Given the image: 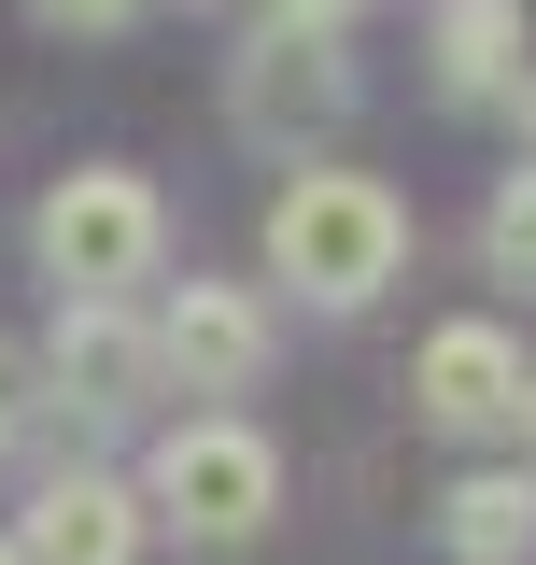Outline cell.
Wrapping results in <instances>:
<instances>
[{
  "label": "cell",
  "instance_id": "cell-1",
  "mask_svg": "<svg viewBox=\"0 0 536 565\" xmlns=\"http://www.w3.org/2000/svg\"><path fill=\"white\" fill-rule=\"evenodd\" d=\"M409 255V212L367 184V170H297L282 184V212H268V269L297 282V297H325V311H353V297H382Z\"/></svg>",
  "mask_w": 536,
  "mask_h": 565
},
{
  "label": "cell",
  "instance_id": "cell-2",
  "mask_svg": "<svg viewBox=\"0 0 536 565\" xmlns=\"http://www.w3.org/2000/svg\"><path fill=\"white\" fill-rule=\"evenodd\" d=\"M156 184L141 170H71L57 199H43V269L71 282V297H128V282H156Z\"/></svg>",
  "mask_w": 536,
  "mask_h": 565
},
{
  "label": "cell",
  "instance_id": "cell-3",
  "mask_svg": "<svg viewBox=\"0 0 536 565\" xmlns=\"http://www.w3.org/2000/svg\"><path fill=\"white\" fill-rule=\"evenodd\" d=\"M268 494H282V452H268L255 424H184L170 452H156V509L184 523V537H255L268 523Z\"/></svg>",
  "mask_w": 536,
  "mask_h": 565
},
{
  "label": "cell",
  "instance_id": "cell-4",
  "mask_svg": "<svg viewBox=\"0 0 536 565\" xmlns=\"http://www.w3.org/2000/svg\"><path fill=\"white\" fill-rule=\"evenodd\" d=\"M156 367H170L184 396H255L268 311L240 297V282H184V297H170V326H156Z\"/></svg>",
  "mask_w": 536,
  "mask_h": 565
},
{
  "label": "cell",
  "instance_id": "cell-5",
  "mask_svg": "<svg viewBox=\"0 0 536 565\" xmlns=\"http://www.w3.org/2000/svg\"><path fill=\"white\" fill-rule=\"evenodd\" d=\"M43 382L71 411H141L156 396V326H128V297H71L57 340H43Z\"/></svg>",
  "mask_w": 536,
  "mask_h": 565
},
{
  "label": "cell",
  "instance_id": "cell-6",
  "mask_svg": "<svg viewBox=\"0 0 536 565\" xmlns=\"http://www.w3.org/2000/svg\"><path fill=\"white\" fill-rule=\"evenodd\" d=\"M339 99H353L339 29H268L255 57H240V128H255V141H311V128H339Z\"/></svg>",
  "mask_w": 536,
  "mask_h": 565
},
{
  "label": "cell",
  "instance_id": "cell-7",
  "mask_svg": "<svg viewBox=\"0 0 536 565\" xmlns=\"http://www.w3.org/2000/svg\"><path fill=\"white\" fill-rule=\"evenodd\" d=\"M508 411H523L508 326H438V340H424V424H438V438H494Z\"/></svg>",
  "mask_w": 536,
  "mask_h": 565
},
{
  "label": "cell",
  "instance_id": "cell-8",
  "mask_svg": "<svg viewBox=\"0 0 536 565\" xmlns=\"http://www.w3.org/2000/svg\"><path fill=\"white\" fill-rule=\"evenodd\" d=\"M29 565H128L141 552V509H128V481H43V509H29V537H14Z\"/></svg>",
  "mask_w": 536,
  "mask_h": 565
},
{
  "label": "cell",
  "instance_id": "cell-9",
  "mask_svg": "<svg viewBox=\"0 0 536 565\" xmlns=\"http://www.w3.org/2000/svg\"><path fill=\"white\" fill-rule=\"evenodd\" d=\"M508 71H523V0H452L438 14V85L452 99H494Z\"/></svg>",
  "mask_w": 536,
  "mask_h": 565
},
{
  "label": "cell",
  "instance_id": "cell-10",
  "mask_svg": "<svg viewBox=\"0 0 536 565\" xmlns=\"http://www.w3.org/2000/svg\"><path fill=\"white\" fill-rule=\"evenodd\" d=\"M438 523H452V552H467V565H523V552H536V481H508V467H480V481L452 494Z\"/></svg>",
  "mask_w": 536,
  "mask_h": 565
},
{
  "label": "cell",
  "instance_id": "cell-11",
  "mask_svg": "<svg viewBox=\"0 0 536 565\" xmlns=\"http://www.w3.org/2000/svg\"><path fill=\"white\" fill-rule=\"evenodd\" d=\"M480 241H494V269H508V282H536V170L494 199V226H480Z\"/></svg>",
  "mask_w": 536,
  "mask_h": 565
},
{
  "label": "cell",
  "instance_id": "cell-12",
  "mask_svg": "<svg viewBox=\"0 0 536 565\" xmlns=\"http://www.w3.org/2000/svg\"><path fill=\"white\" fill-rule=\"evenodd\" d=\"M29 411H43V353H14V340H0V452L29 438Z\"/></svg>",
  "mask_w": 536,
  "mask_h": 565
},
{
  "label": "cell",
  "instance_id": "cell-13",
  "mask_svg": "<svg viewBox=\"0 0 536 565\" xmlns=\"http://www.w3.org/2000/svg\"><path fill=\"white\" fill-rule=\"evenodd\" d=\"M43 14H57V29H128L141 0H43Z\"/></svg>",
  "mask_w": 536,
  "mask_h": 565
},
{
  "label": "cell",
  "instance_id": "cell-14",
  "mask_svg": "<svg viewBox=\"0 0 536 565\" xmlns=\"http://www.w3.org/2000/svg\"><path fill=\"white\" fill-rule=\"evenodd\" d=\"M268 14H282V29H339L353 0H268Z\"/></svg>",
  "mask_w": 536,
  "mask_h": 565
},
{
  "label": "cell",
  "instance_id": "cell-15",
  "mask_svg": "<svg viewBox=\"0 0 536 565\" xmlns=\"http://www.w3.org/2000/svg\"><path fill=\"white\" fill-rule=\"evenodd\" d=\"M508 424H523V438H536V382H523V411H508Z\"/></svg>",
  "mask_w": 536,
  "mask_h": 565
},
{
  "label": "cell",
  "instance_id": "cell-16",
  "mask_svg": "<svg viewBox=\"0 0 536 565\" xmlns=\"http://www.w3.org/2000/svg\"><path fill=\"white\" fill-rule=\"evenodd\" d=\"M523 141H536V85H523Z\"/></svg>",
  "mask_w": 536,
  "mask_h": 565
},
{
  "label": "cell",
  "instance_id": "cell-17",
  "mask_svg": "<svg viewBox=\"0 0 536 565\" xmlns=\"http://www.w3.org/2000/svg\"><path fill=\"white\" fill-rule=\"evenodd\" d=\"M0 565H29V552H14V537H0Z\"/></svg>",
  "mask_w": 536,
  "mask_h": 565
}]
</instances>
